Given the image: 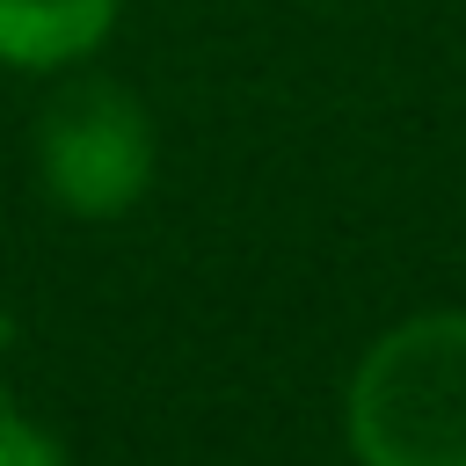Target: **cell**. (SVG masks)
<instances>
[{
  "label": "cell",
  "instance_id": "6da1fadb",
  "mask_svg": "<svg viewBox=\"0 0 466 466\" xmlns=\"http://www.w3.org/2000/svg\"><path fill=\"white\" fill-rule=\"evenodd\" d=\"M350 444L364 466H466V313H422L357 364Z\"/></svg>",
  "mask_w": 466,
  "mask_h": 466
},
{
  "label": "cell",
  "instance_id": "7a4b0ae2",
  "mask_svg": "<svg viewBox=\"0 0 466 466\" xmlns=\"http://www.w3.org/2000/svg\"><path fill=\"white\" fill-rule=\"evenodd\" d=\"M36 160L51 197L73 218H116L146 197L153 182V131L146 109L116 87V80H66L44 102V131H36Z\"/></svg>",
  "mask_w": 466,
  "mask_h": 466
},
{
  "label": "cell",
  "instance_id": "3957f363",
  "mask_svg": "<svg viewBox=\"0 0 466 466\" xmlns=\"http://www.w3.org/2000/svg\"><path fill=\"white\" fill-rule=\"evenodd\" d=\"M116 22V0H0V58L7 66H66L95 51Z\"/></svg>",
  "mask_w": 466,
  "mask_h": 466
},
{
  "label": "cell",
  "instance_id": "277c9868",
  "mask_svg": "<svg viewBox=\"0 0 466 466\" xmlns=\"http://www.w3.org/2000/svg\"><path fill=\"white\" fill-rule=\"evenodd\" d=\"M0 466H66V451L0 393Z\"/></svg>",
  "mask_w": 466,
  "mask_h": 466
}]
</instances>
